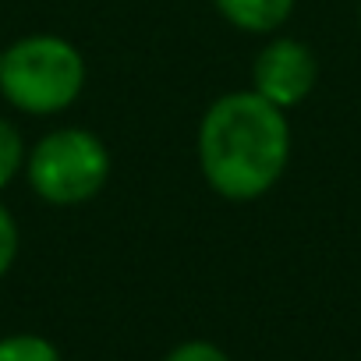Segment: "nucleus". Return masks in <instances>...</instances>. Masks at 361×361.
<instances>
[{
	"mask_svg": "<svg viewBox=\"0 0 361 361\" xmlns=\"http://www.w3.org/2000/svg\"><path fill=\"white\" fill-rule=\"evenodd\" d=\"M315 75H319V64L312 57V50L298 39H276L269 43L259 61H255V92L262 99H269L273 106L287 110V106H298L312 85H315Z\"/></svg>",
	"mask_w": 361,
	"mask_h": 361,
	"instance_id": "nucleus-4",
	"label": "nucleus"
},
{
	"mask_svg": "<svg viewBox=\"0 0 361 361\" xmlns=\"http://www.w3.org/2000/svg\"><path fill=\"white\" fill-rule=\"evenodd\" d=\"M110 177L106 145L82 128H64L47 135L29 156V180L43 202L78 206L99 195Z\"/></svg>",
	"mask_w": 361,
	"mask_h": 361,
	"instance_id": "nucleus-3",
	"label": "nucleus"
},
{
	"mask_svg": "<svg viewBox=\"0 0 361 361\" xmlns=\"http://www.w3.org/2000/svg\"><path fill=\"white\" fill-rule=\"evenodd\" d=\"M166 361H231L216 343H206V340H188V343H180L177 350H170Z\"/></svg>",
	"mask_w": 361,
	"mask_h": 361,
	"instance_id": "nucleus-8",
	"label": "nucleus"
},
{
	"mask_svg": "<svg viewBox=\"0 0 361 361\" xmlns=\"http://www.w3.org/2000/svg\"><path fill=\"white\" fill-rule=\"evenodd\" d=\"M290 156V128L280 106L252 92L216 99L199 128V163L206 180L234 202L266 195Z\"/></svg>",
	"mask_w": 361,
	"mask_h": 361,
	"instance_id": "nucleus-1",
	"label": "nucleus"
},
{
	"mask_svg": "<svg viewBox=\"0 0 361 361\" xmlns=\"http://www.w3.org/2000/svg\"><path fill=\"white\" fill-rule=\"evenodd\" d=\"M15 252H18V227L11 220V213L0 206V276H4L15 262Z\"/></svg>",
	"mask_w": 361,
	"mask_h": 361,
	"instance_id": "nucleus-9",
	"label": "nucleus"
},
{
	"mask_svg": "<svg viewBox=\"0 0 361 361\" xmlns=\"http://www.w3.org/2000/svg\"><path fill=\"white\" fill-rule=\"evenodd\" d=\"M216 8L231 25L245 32H273L290 18L294 0H216Z\"/></svg>",
	"mask_w": 361,
	"mask_h": 361,
	"instance_id": "nucleus-5",
	"label": "nucleus"
},
{
	"mask_svg": "<svg viewBox=\"0 0 361 361\" xmlns=\"http://www.w3.org/2000/svg\"><path fill=\"white\" fill-rule=\"evenodd\" d=\"M82 85L85 61L57 36L18 39L0 61V92L25 114H57L78 99Z\"/></svg>",
	"mask_w": 361,
	"mask_h": 361,
	"instance_id": "nucleus-2",
	"label": "nucleus"
},
{
	"mask_svg": "<svg viewBox=\"0 0 361 361\" xmlns=\"http://www.w3.org/2000/svg\"><path fill=\"white\" fill-rule=\"evenodd\" d=\"M22 163H25V142H22L18 128L0 121V188L22 170Z\"/></svg>",
	"mask_w": 361,
	"mask_h": 361,
	"instance_id": "nucleus-7",
	"label": "nucleus"
},
{
	"mask_svg": "<svg viewBox=\"0 0 361 361\" xmlns=\"http://www.w3.org/2000/svg\"><path fill=\"white\" fill-rule=\"evenodd\" d=\"M0 361H61V354L50 340L32 336V333H18V336L0 340Z\"/></svg>",
	"mask_w": 361,
	"mask_h": 361,
	"instance_id": "nucleus-6",
	"label": "nucleus"
},
{
	"mask_svg": "<svg viewBox=\"0 0 361 361\" xmlns=\"http://www.w3.org/2000/svg\"><path fill=\"white\" fill-rule=\"evenodd\" d=\"M0 61H4V54H0Z\"/></svg>",
	"mask_w": 361,
	"mask_h": 361,
	"instance_id": "nucleus-10",
	"label": "nucleus"
}]
</instances>
